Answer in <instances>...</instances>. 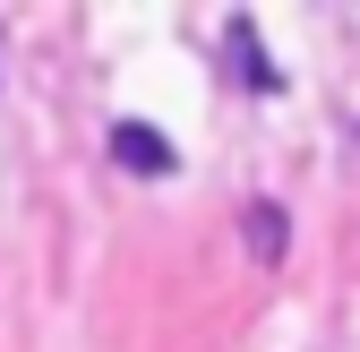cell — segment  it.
I'll list each match as a JSON object with an SVG mask.
<instances>
[{
    "label": "cell",
    "instance_id": "6da1fadb",
    "mask_svg": "<svg viewBox=\"0 0 360 352\" xmlns=\"http://www.w3.org/2000/svg\"><path fill=\"white\" fill-rule=\"evenodd\" d=\"M112 163L155 181V172H172V138H163V129H146V120H112Z\"/></svg>",
    "mask_w": 360,
    "mask_h": 352
},
{
    "label": "cell",
    "instance_id": "7a4b0ae2",
    "mask_svg": "<svg viewBox=\"0 0 360 352\" xmlns=\"http://www.w3.org/2000/svg\"><path fill=\"white\" fill-rule=\"evenodd\" d=\"M223 52H232V77L249 86V95H275V86H283V77H275V61L257 52V26H249V18L223 26Z\"/></svg>",
    "mask_w": 360,
    "mask_h": 352
},
{
    "label": "cell",
    "instance_id": "3957f363",
    "mask_svg": "<svg viewBox=\"0 0 360 352\" xmlns=\"http://www.w3.org/2000/svg\"><path fill=\"white\" fill-rule=\"evenodd\" d=\"M249 249L257 258H283V215L275 206H249Z\"/></svg>",
    "mask_w": 360,
    "mask_h": 352
}]
</instances>
